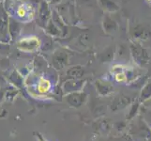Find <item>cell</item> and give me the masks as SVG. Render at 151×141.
Here are the masks:
<instances>
[{
    "label": "cell",
    "mask_w": 151,
    "mask_h": 141,
    "mask_svg": "<svg viewBox=\"0 0 151 141\" xmlns=\"http://www.w3.org/2000/svg\"><path fill=\"white\" fill-rule=\"evenodd\" d=\"M138 137H141L144 141H150L151 140V131L147 126H145V123L140 122V126L138 129Z\"/></svg>",
    "instance_id": "cell-2"
},
{
    "label": "cell",
    "mask_w": 151,
    "mask_h": 141,
    "mask_svg": "<svg viewBox=\"0 0 151 141\" xmlns=\"http://www.w3.org/2000/svg\"><path fill=\"white\" fill-rule=\"evenodd\" d=\"M125 79V75L124 74H118L117 75H116V80L117 81H121V80H124Z\"/></svg>",
    "instance_id": "cell-4"
},
{
    "label": "cell",
    "mask_w": 151,
    "mask_h": 141,
    "mask_svg": "<svg viewBox=\"0 0 151 141\" xmlns=\"http://www.w3.org/2000/svg\"><path fill=\"white\" fill-rule=\"evenodd\" d=\"M38 43H39V40H36V39H24V40H22L18 43L20 48H22L23 50H27V51H29V50H32L34 48L38 46Z\"/></svg>",
    "instance_id": "cell-1"
},
{
    "label": "cell",
    "mask_w": 151,
    "mask_h": 141,
    "mask_svg": "<svg viewBox=\"0 0 151 141\" xmlns=\"http://www.w3.org/2000/svg\"><path fill=\"white\" fill-rule=\"evenodd\" d=\"M149 95H151V85H148L145 88V90L142 92V97H145V99L149 97Z\"/></svg>",
    "instance_id": "cell-3"
}]
</instances>
